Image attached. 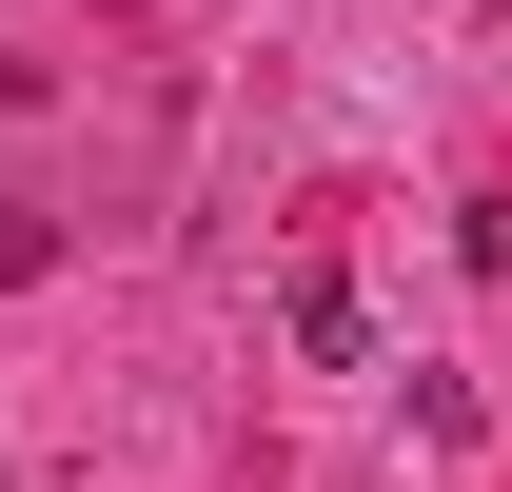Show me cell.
I'll list each match as a JSON object with an SVG mask.
<instances>
[{
    "label": "cell",
    "instance_id": "6da1fadb",
    "mask_svg": "<svg viewBox=\"0 0 512 492\" xmlns=\"http://www.w3.org/2000/svg\"><path fill=\"white\" fill-rule=\"evenodd\" d=\"M276 315H296V355H316V374L375 355V315H355V276H335V256H296V296H276Z\"/></svg>",
    "mask_w": 512,
    "mask_h": 492
},
{
    "label": "cell",
    "instance_id": "7a4b0ae2",
    "mask_svg": "<svg viewBox=\"0 0 512 492\" xmlns=\"http://www.w3.org/2000/svg\"><path fill=\"white\" fill-rule=\"evenodd\" d=\"M40 276H60V217H40V197H0V296H40Z\"/></svg>",
    "mask_w": 512,
    "mask_h": 492
}]
</instances>
